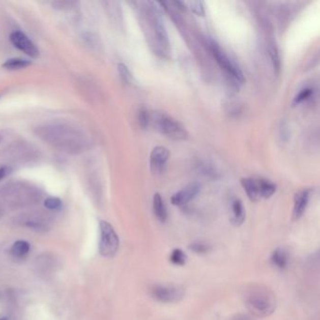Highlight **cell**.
Listing matches in <instances>:
<instances>
[{
    "instance_id": "cell-1",
    "label": "cell",
    "mask_w": 320,
    "mask_h": 320,
    "mask_svg": "<svg viewBox=\"0 0 320 320\" xmlns=\"http://www.w3.org/2000/svg\"><path fill=\"white\" fill-rule=\"evenodd\" d=\"M37 136L46 144L68 154H79L88 149L89 140L79 129L65 124H47L37 128Z\"/></svg>"
},
{
    "instance_id": "cell-2",
    "label": "cell",
    "mask_w": 320,
    "mask_h": 320,
    "mask_svg": "<svg viewBox=\"0 0 320 320\" xmlns=\"http://www.w3.org/2000/svg\"><path fill=\"white\" fill-rule=\"evenodd\" d=\"M244 302L251 314L261 318L270 316L276 309V298L273 292L259 284H254L246 290Z\"/></svg>"
},
{
    "instance_id": "cell-3",
    "label": "cell",
    "mask_w": 320,
    "mask_h": 320,
    "mask_svg": "<svg viewBox=\"0 0 320 320\" xmlns=\"http://www.w3.org/2000/svg\"><path fill=\"white\" fill-rule=\"evenodd\" d=\"M150 123L159 133L173 140H185L188 137L186 128L173 117L163 112L150 114Z\"/></svg>"
},
{
    "instance_id": "cell-4",
    "label": "cell",
    "mask_w": 320,
    "mask_h": 320,
    "mask_svg": "<svg viewBox=\"0 0 320 320\" xmlns=\"http://www.w3.org/2000/svg\"><path fill=\"white\" fill-rule=\"evenodd\" d=\"M241 183L245 193H247L249 199L253 202L268 199L276 192V185L271 181L262 178H242Z\"/></svg>"
},
{
    "instance_id": "cell-5",
    "label": "cell",
    "mask_w": 320,
    "mask_h": 320,
    "mask_svg": "<svg viewBox=\"0 0 320 320\" xmlns=\"http://www.w3.org/2000/svg\"><path fill=\"white\" fill-rule=\"evenodd\" d=\"M211 50H212L214 59L216 60L218 65L221 67L222 70H224L227 78L230 82H232V85L238 88L242 85L245 82V78H244L242 70L239 68L235 62L232 61L224 50H222V48L216 43H212L211 44Z\"/></svg>"
},
{
    "instance_id": "cell-6",
    "label": "cell",
    "mask_w": 320,
    "mask_h": 320,
    "mask_svg": "<svg viewBox=\"0 0 320 320\" xmlns=\"http://www.w3.org/2000/svg\"><path fill=\"white\" fill-rule=\"evenodd\" d=\"M120 246V240L115 229L111 224L105 222H100V243L99 251L104 257H113Z\"/></svg>"
},
{
    "instance_id": "cell-7",
    "label": "cell",
    "mask_w": 320,
    "mask_h": 320,
    "mask_svg": "<svg viewBox=\"0 0 320 320\" xmlns=\"http://www.w3.org/2000/svg\"><path fill=\"white\" fill-rule=\"evenodd\" d=\"M151 296L162 303H175L185 296V290L175 284H154L150 288Z\"/></svg>"
},
{
    "instance_id": "cell-8",
    "label": "cell",
    "mask_w": 320,
    "mask_h": 320,
    "mask_svg": "<svg viewBox=\"0 0 320 320\" xmlns=\"http://www.w3.org/2000/svg\"><path fill=\"white\" fill-rule=\"evenodd\" d=\"M147 20L149 22L150 27L152 30L151 32L154 37V40L156 39L158 46L163 50V52H166L169 46L168 36H167V32L164 27L163 21L159 16L157 11L154 9H148Z\"/></svg>"
},
{
    "instance_id": "cell-9",
    "label": "cell",
    "mask_w": 320,
    "mask_h": 320,
    "mask_svg": "<svg viewBox=\"0 0 320 320\" xmlns=\"http://www.w3.org/2000/svg\"><path fill=\"white\" fill-rule=\"evenodd\" d=\"M10 40L12 44L22 51L23 53L31 56L32 59H37L40 55V51L37 48L34 43H32L30 38L21 31H15L11 34Z\"/></svg>"
},
{
    "instance_id": "cell-10",
    "label": "cell",
    "mask_w": 320,
    "mask_h": 320,
    "mask_svg": "<svg viewBox=\"0 0 320 320\" xmlns=\"http://www.w3.org/2000/svg\"><path fill=\"white\" fill-rule=\"evenodd\" d=\"M169 156V150L167 148L163 146L155 147L151 151L150 158L151 172L154 174L162 173L166 166Z\"/></svg>"
},
{
    "instance_id": "cell-11",
    "label": "cell",
    "mask_w": 320,
    "mask_h": 320,
    "mask_svg": "<svg viewBox=\"0 0 320 320\" xmlns=\"http://www.w3.org/2000/svg\"><path fill=\"white\" fill-rule=\"evenodd\" d=\"M201 191V186L196 182H193L183 188L181 191L174 193L171 197V203L174 206L182 207L194 199Z\"/></svg>"
},
{
    "instance_id": "cell-12",
    "label": "cell",
    "mask_w": 320,
    "mask_h": 320,
    "mask_svg": "<svg viewBox=\"0 0 320 320\" xmlns=\"http://www.w3.org/2000/svg\"><path fill=\"white\" fill-rule=\"evenodd\" d=\"M311 193H312V190L304 189L295 194L294 207H293V212H292V219L294 221H298L304 214L310 201Z\"/></svg>"
},
{
    "instance_id": "cell-13",
    "label": "cell",
    "mask_w": 320,
    "mask_h": 320,
    "mask_svg": "<svg viewBox=\"0 0 320 320\" xmlns=\"http://www.w3.org/2000/svg\"><path fill=\"white\" fill-rule=\"evenodd\" d=\"M231 223L234 224L235 226H240L244 223L245 220V210L242 204V200L239 198H234L231 201Z\"/></svg>"
},
{
    "instance_id": "cell-14",
    "label": "cell",
    "mask_w": 320,
    "mask_h": 320,
    "mask_svg": "<svg viewBox=\"0 0 320 320\" xmlns=\"http://www.w3.org/2000/svg\"><path fill=\"white\" fill-rule=\"evenodd\" d=\"M271 262L272 266L275 267L278 270H284L289 263V255L287 251L284 250V248H277L272 252Z\"/></svg>"
},
{
    "instance_id": "cell-15",
    "label": "cell",
    "mask_w": 320,
    "mask_h": 320,
    "mask_svg": "<svg viewBox=\"0 0 320 320\" xmlns=\"http://www.w3.org/2000/svg\"><path fill=\"white\" fill-rule=\"evenodd\" d=\"M152 209L154 215L160 222L164 223L167 220V210L160 193H156L154 194L152 200Z\"/></svg>"
},
{
    "instance_id": "cell-16",
    "label": "cell",
    "mask_w": 320,
    "mask_h": 320,
    "mask_svg": "<svg viewBox=\"0 0 320 320\" xmlns=\"http://www.w3.org/2000/svg\"><path fill=\"white\" fill-rule=\"evenodd\" d=\"M31 61L24 59H11L2 64V68L8 71H18L31 66Z\"/></svg>"
},
{
    "instance_id": "cell-17",
    "label": "cell",
    "mask_w": 320,
    "mask_h": 320,
    "mask_svg": "<svg viewBox=\"0 0 320 320\" xmlns=\"http://www.w3.org/2000/svg\"><path fill=\"white\" fill-rule=\"evenodd\" d=\"M31 250L30 243L25 241H18L14 242L12 248H11V254L14 257H24V255L28 254Z\"/></svg>"
},
{
    "instance_id": "cell-18",
    "label": "cell",
    "mask_w": 320,
    "mask_h": 320,
    "mask_svg": "<svg viewBox=\"0 0 320 320\" xmlns=\"http://www.w3.org/2000/svg\"><path fill=\"white\" fill-rule=\"evenodd\" d=\"M170 262L176 266H184L187 261V255L182 249H174L169 256Z\"/></svg>"
},
{
    "instance_id": "cell-19",
    "label": "cell",
    "mask_w": 320,
    "mask_h": 320,
    "mask_svg": "<svg viewBox=\"0 0 320 320\" xmlns=\"http://www.w3.org/2000/svg\"><path fill=\"white\" fill-rule=\"evenodd\" d=\"M188 248L190 251H192L194 254H208L212 250V247L209 243L201 242V241L192 242L191 244H189Z\"/></svg>"
},
{
    "instance_id": "cell-20",
    "label": "cell",
    "mask_w": 320,
    "mask_h": 320,
    "mask_svg": "<svg viewBox=\"0 0 320 320\" xmlns=\"http://www.w3.org/2000/svg\"><path fill=\"white\" fill-rule=\"evenodd\" d=\"M78 3L75 1H54L52 2V6L57 11L62 12H70L73 11Z\"/></svg>"
},
{
    "instance_id": "cell-21",
    "label": "cell",
    "mask_w": 320,
    "mask_h": 320,
    "mask_svg": "<svg viewBox=\"0 0 320 320\" xmlns=\"http://www.w3.org/2000/svg\"><path fill=\"white\" fill-rule=\"evenodd\" d=\"M313 94H314V90H312L311 88L302 89V91H300L294 98L293 104L297 105V104H300V103L307 101L311 97L313 96Z\"/></svg>"
},
{
    "instance_id": "cell-22",
    "label": "cell",
    "mask_w": 320,
    "mask_h": 320,
    "mask_svg": "<svg viewBox=\"0 0 320 320\" xmlns=\"http://www.w3.org/2000/svg\"><path fill=\"white\" fill-rule=\"evenodd\" d=\"M185 5H188L193 13L199 16H203L205 14V8L202 1H189V2H185Z\"/></svg>"
},
{
    "instance_id": "cell-23",
    "label": "cell",
    "mask_w": 320,
    "mask_h": 320,
    "mask_svg": "<svg viewBox=\"0 0 320 320\" xmlns=\"http://www.w3.org/2000/svg\"><path fill=\"white\" fill-rule=\"evenodd\" d=\"M269 51H270V54H271V59H272V64H273V67H274V70L278 73L279 70H280V68H281V61H280V54H279V52H278L276 45L272 44V45L270 46Z\"/></svg>"
},
{
    "instance_id": "cell-24",
    "label": "cell",
    "mask_w": 320,
    "mask_h": 320,
    "mask_svg": "<svg viewBox=\"0 0 320 320\" xmlns=\"http://www.w3.org/2000/svg\"><path fill=\"white\" fill-rule=\"evenodd\" d=\"M118 69H119V73L121 74V77L122 78V80H123L124 82H126L127 84H133V75H132L131 72H130V70L128 69V67L126 66L125 64L120 63L119 66H118Z\"/></svg>"
},
{
    "instance_id": "cell-25",
    "label": "cell",
    "mask_w": 320,
    "mask_h": 320,
    "mask_svg": "<svg viewBox=\"0 0 320 320\" xmlns=\"http://www.w3.org/2000/svg\"><path fill=\"white\" fill-rule=\"evenodd\" d=\"M62 202L60 198L57 197H48L47 199L44 201V206L46 209L51 210V211H55L61 209Z\"/></svg>"
},
{
    "instance_id": "cell-26",
    "label": "cell",
    "mask_w": 320,
    "mask_h": 320,
    "mask_svg": "<svg viewBox=\"0 0 320 320\" xmlns=\"http://www.w3.org/2000/svg\"><path fill=\"white\" fill-rule=\"evenodd\" d=\"M139 122L143 128H147L150 124V113L147 110H141L139 113Z\"/></svg>"
},
{
    "instance_id": "cell-27",
    "label": "cell",
    "mask_w": 320,
    "mask_h": 320,
    "mask_svg": "<svg viewBox=\"0 0 320 320\" xmlns=\"http://www.w3.org/2000/svg\"><path fill=\"white\" fill-rule=\"evenodd\" d=\"M289 129L285 122H282L281 127H280V137L282 139V141L286 142L289 138Z\"/></svg>"
},
{
    "instance_id": "cell-28",
    "label": "cell",
    "mask_w": 320,
    "mask_h": 320,
    "mask_svg": "<svg viewBox=\"0 0 320 320\" xmlns=\"http://www.w3.org/2000/svg\"><path fill=\"white\" fill-rule=\"evenodd\" d=\"M12 172V168L11 166H3L0 168V182L4 180L7 176L10 175Z\"/></svg>"
},
{
    "instance_id": "cell-29",
    "label": "cell",
    "mask_w": 320,
    "mask_h": 320,
    "mask_svg": "<svg viewBox=\"0 0 320 320\" xmlns=\"http://www.w3.org/2000/svg\"><path fill=\"white\" fill-rule=\"evenodd\" d=\"M26 226L31 227L32 229L37 230V231H42V230H45V226L41 223H38V222H27Z\"/></svg>"
},
{
    "instance_id": "cell-30",
    "label": "cell",
    "mask_w": 320,
    "mask_h": 320,
    "mask_svg": "<svg viewBox=\"0 0 320 320\" xmlns=\"http://www.w3.org/2000/svg\"><path fill=\"white\" fill-rule=\"evenodd\" d=\"M230 320H254L248 314H240L233 316Z\"/></svg>"
},
{
    "instance_id": "cell-31",
    "label": "cell",
    "mask_w": 320,
    "mask_h": 320,
    "mask_svg": "<svg viewBox=\"0 0 320 320\" xmlns=\"http://www.w3.org/2000/svg\"><path fill=\"white\" fill-rule=\"evenodd\" d=\"M0 320H9V318L7 316H3V317H0Z\"/></svg>"
},
{
    "instance_id": "cell-32",
    "label": "cell",
    "mask_w": 320,
    "mask_h": 320,
    "mask_svg": "<svg viewBox=\"0 0 320 320\" xmlns=\"http://www.w3.org/2000/svg\"><path fill=\"white\" fill-rule=\"evenodd\" d=\"M1 139L2 138H1V136H0V142H1Z\"/></svg>"
}]
</instances>
